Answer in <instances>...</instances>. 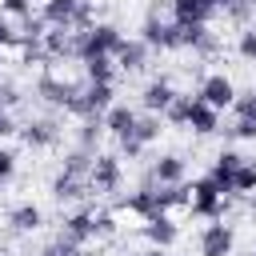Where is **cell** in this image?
<instances>
[{"mask_svg":"<svg viewBox=\"0 0 256 256\" xmlns=\"http://www.w3.org/2000/svg\"><path fill=\"white\" fill-rule=\"evenodd\" d=\"M60 232L80 248V244H88V240L112 236V232H116V216H112V212H100V208H76V212L64 216V228H60Z\"/></svg>","mask_w":256,"mask_h":256,"instance_id":"1","label":"cell"},{"mask_svg":"<svg viewBox=\"0 0 256 256\" xmlns=\"http://www.w3.org/2000/svg\"><path fill=\"white\" fill-rule=\"evenodd\" d=\"M32 92H36V100H40L44 108H52V112H68L72 100L84 92V80H72V76H60L56 68H48V72L36 76Z\"/></svg>","mask_w":256,"mask_h":256,"instance_id":"2","label":"cell"},{"mask_svg":"<svg viewBox=\"0 0 256 256\" xmlns=\"http://www.w3.org/2000/svg\"><path fill=\"white\" fill-rule=\"evenodd\" d=\"M120 44H124V32H120L116 24H108V20H96L92 28L76 32V60L88 64V60H96V56H116Z\"/></svg>","mask_w":256,"mask_h":256,"instance_id":"3","label":"cell"},{"mask_svg":"<svg viewBox=\"0 0 256 256\" xmlns=\"http://www.w3.org/2000/svg\"><path fill=\"white\" fill-rule=\"evenodd\" d=\"M40 20L48 28H68V32H84V28L96 24L88 0H44L40 4Z\"/></svg>","mask_w":256,"mask_h":256,"instance_id":"4","label":"cell"},{"mask_svg":"<svg viewBox=\"0 0 256 256\" xmlns=\"http://www.w3.org/2000/svg\"><path fill=\"white\" fill-rule=\"evenodd\" d=\"M140 40H144L148 48H160V52H176V48H184V40H180V24H176V20H160V4L148 8L144 24H140Z\"/></svg>","mask_w":256,"mask_h":256,"instance_id":"5","label":"cell"},{"mask_svg":"<svg viewBox=\"0 0 256 256\" xmlns=\"http://www.w3.org/2000/svg\"><path fill=\"white\" fill-rule=\"evenodd\" d=\"M160 132H164V116H156V112H140L136 128H132L124 140H116V144H120V160H124V156H128V160L144 156V152L160 140Z\"/></svg>","mask_w":256,"mask_h":256,"instance_id":"6","label":"cell"},{"mask_svg":"<svg viewBox=\"0 0 256 256\" xmlns=\"http://www.w3.org/2000/svg\"><path fill=\"white\" fill-rule=\"evenodd\" d=\"M188 208H192V216H200V220H224L228 200H224V192H220V184H216L212 176H196V180H192V200H188Z\"/></svg>","mask_w":256,"mask_h":256,"instance_id":"7","label":"cell"},{"mask_svg":"<svg viewBox=\"0 0 256 256\" xmlns=\"http://www.w3.org/2000/svg\"><path fill=\"white\" fill-rule=\"evenodd\" d=\"M120 184H124V160H120V152H96L92 172H88V188L96 196H112V192H120Z\"/></svg>","mask_w":256,"mask_h":256,"instance_id":"8","label":"cell"},{"mask_svg":"<svg viewBox=\"0 0 256 256\" xmlns=\"http://www.w3.org/2000/svg\"><path fill=\"white\" fill-rule=\"evenodd\" d=\"M60 136H64V128H60V120L48 112V116H28L24 124H20V140L32 148V152H44V148H56L60 144Z\"/></svg>","mask_w":256,"mask_h":256,"instance_id":"9","label":"cell"},{"mask_svg":"<svg viewBox=\"0 0 256 256\" xmlns=\"http://www.w3.org/2000/svg\"><path fill=\"white\" fill-rule=\"evenodd\" d=\"M196 96H200L204 104H212L216 112H224V108H232V104H236V96H240V88H236V80H232L228 72H208V76L200 80V88H196Z\"/></svg>","mask_w":256,"mask_h":256,"instance_id":"10","label":"cell"},{"mask_svg":"<svg viewBox=\"0 0 256 256\" xmlns=\"http://www.w3.org/2000/svg\"><path fill=\"white\" fill-rule=\"evenodd\" d=\"M112 96H116V92H112V84H88V80H84V92L72 100V108H68V112H72V116H80V120H96V116H104V112L116 104Z\"/></svg>","mask_w":256,"mask_h":256,"instance_id":"11","label":"cell"},{"mask_svg":"<svg viewBox=\"0 0 256 256\" xmlns=\"http://www.w3.org/2000/svg\"><path fill=\"white\" fill-rule=\"evenodd\" d=\"M196 248H200V256H232L236 252V228L224 224V220H208L200 228Z\"/></svg>","mask_w":256,"mask_h":256,"instance_id":"12","label":"cell"},{"mask_svg":"<svg viewBox=\"0 0 256 256\" xmlns=\"http://www.w3.org/2000/svg\"><path fill=\"white\" fill-rule=\"evenodd\" d=\"M224 136L232 140H256V88L240 92L232 104V124L224 128Z\"/></svg>","mask_w":256,"mask_h":256,"instance_id":"13","label":"cell"},{"mask_svg":"<svg viewBox=\"0 0 256 256\" xmlns=\"http://www.w3.org/2000/svg\"><path fill=\"white\" fill-rule=\"evenodd\" d=\"M176 96H180V92H176V84H172L168 76H152V80L140 88V112H156V116H164V112L172 108Z\"/></svg>","mask_w":256,"mask_h":256,"instance_id":"14","label":"cell"},{"mask_svg":"<svg viewBox=\"0 0 256 256\" xmlns=\"http://www.w3.org/2000/svg\"><path fill=\"white\" fill-rule=\"evenodd\" d=\"M48 192H52L56 204H80L84 196H92L88 176H72V172H64V168L52 176V188H48Z\"/></svg>","mask_w":256,"mask_h":256,"instance_id":"15","label":"cell"},{"mask_svg":"<svg viewBox=\"0 0 256 256\" xmlns=\"http://www.w3.org/2000/svg\"><path fill=\"white\" fill-rule=\"evenodd\" d=\"M148 176H152V184H184L188 164H184V156H180V152H160V156L152 160Z\"/></svg>","mask_w":256,"mask_h":256,"instance_id":"16","label":"cell"},{"mask_svg":"<svg viewBox=\"0 0 256 256\" xmlns=\"http://www.w3.org/2000/svg\"><path fill=\"white\" fill-rule=\"evenodd\" d=\"M4 220H8L12 232H24V236H28V232H40V228H44V208H40L36 200H20V204L8 208Z\"/></svg>","mask_w":256,"mask_h":256,"instance_id":"17","label":"cell"},{"mask_svg":"<svg viewBox=\"0 0 256 256\" xmlns=\"http://www.w3.org/2000/svg\"><path fill=\"white\" fill-rule=\"evenodd\" d=\"M140 236L148 240V248H172V244L180 240V224H176V220L164 212V216H152V220H144Z\"/></svg>","mask_w":256,"mask_h":256,"instance_id":"18","label":"cell"},{"mask_svg":"<svg viewBox=\"0 0 256 256\" xmlns=\"http://www.w3.org/2000/svg\"><path fill=\"white\" fill-rule=\"evenodd\" d=\"M136 120H140V108H132V104L116 100V104L104 112V132H108L112 140H124V136L136 128Z\"/></svg>","mask_w":256,"mask_h":256,"instance_id":"19","label":"cell"},{"mask_svg":"<svg viewBox=\"0 0 256 256\" xmlns=\"http://www.w3.org/2000/svg\"><path fill=\"white\" fill-rule=\"evenodd\" d=\"M168 12L176 24H208L216 16L212 0H168Z\"/></svg>","mask_w":256,"mask_h":256,"instance_id":"20","label":"cell"},{"mask_svg":"<svg viewBox=\"0 0 256 256\" xmlns=\"http://www.w3.org/2000/svg\"><path fill=\"white\" fill-rule=\"evenodd\" d=\"M148 52H152V48H148L140 36H132V40L124 36V44H120V52H116V68L128 72V76H136V72L148 68Z\"/></svg>","mask_w":256,"mask_h":256,"instance_id":"21","label":"cell"},{"mask_svg":"<svg viewBox=\"0 0 256 256\" xmlns=\"http://www.w3.org/2000/svg\"><path fill=\"white\" fill-rule=\"evenodd\" d=\"M240 164H244V156H240L236 148H220V152H216V164H212V172H208V176L220 184V192H224V196H232V176H236V168H240Z\"/></svg>","mask_w":256,"mask_h":256,"instance_id":"22","label":"cell"},{"mask_svg":"<svg viewBox=\"0 0 256 256\" xmlns=\"http://www.w3.org/2000/svg\"><path fill=\"white\" fill-rule=\"evenodd\" d=\"M220 128V112L212 104H204L200 96H192V112H188V132L192 136H212Z\"/></svg>","mask_w":256,"mask_h":256,"instance_id":"23","label":"cell"},{"mask_svg":"<svg viewBox=\"0 0 256 256\" xmlns=\"http://www.w3.org/2000/svg\"><path fill=\"white\" fill-rule=\"evenodd\" d=\"M44 52H48V60H76V32L48 28L44 32Z\"/></svg>","mask_w":256,"mask_h":256,"instance_id":"24","label":"cell"},{"mask_svg":"<svg viewBox=\"0 0 256 256\" xmlns=\"http://www.w3.org/2000/svg\"><path fill=\"white\" fill-rule=\"evenodd\" d=\"M116 56H96V60H88L84 64V80L88 84H112L116 80Z\"/></svg>","mask_w":256,"mask_h":256,"instance_id":"25","label":"cell"},{"mask_svg":"<svg viewBox=\"0 0 256 256\" xmlns=\"http://www.w3.org/2000/svg\"><path fill=\"white\" fill-rule=\"evenodd\" d=\"M100 140H104V116H96V120H80V128H76V148H84V152H100Z\"/></svg>","mask_w":256,"mask_h":256,"instance_id":"26","label":"cell"},{"mask_svg":"<svg viewBox=\"0 0 256 256\" xmlns=\"http://www.w3.org/2000/svg\"><path fill=\"white\" fill-rule=\"evenodd\" d=\"M232 196H256V160H244L232 176Z\"/></svg>","mask_w":256,"mask_h":256,"instance_id":"27","label":"cell"},{"mask_svg":"<svg viewBox=\"0 0 256 256\" xmlns=\"http://www.w3.org/2000/svg\"><path fill=\"white\" fill-rule=\"evenodd\" d=\"M188 112H192V96H176L172 100V108L164 112V124H172V128H188Z\"/></svg>","mask_w":256,"mask_h":256,"instance_id":"28","label":"cell"},{"mask_svg":"<svg viewBox=\"0 0 256 256\" xmlns=\"http://www.w3.org/2000/svg\"><path fill=\"white\" fill-rule=\"evenodd\" d=\"M236 56L248 60V64H256V28H240V36H236Z\"/></svg>","mask_w":256,"mask_h":256,"instance_id":"29","label":"cell"},{"mask_svg":"<svg viewBox=\"0 0 256 256\" xmlns=\"http://www.w3.org/2000/svg\"><path fill=\"white\" fill-rule=\"evenodd\" d=\"M0 16H8V20H28L32 16V0H0Z\"/></svg>","mask_w":256,"mask_h":256,"instance_id":"30","label":"cell"},{"mask_svg":"<svg viewBox=\"0 0 256 256\" xmlns=\"http://www.w3.org/2000/svg\"><path fill=\"white\" fill-rule=\"evenodd\" d=\"M16 164H20V156H16V148H8V144H0V188L16 176Z\"/></svg>","mask_w":256,"mask_h":256,"instance_id":"31","label":"cell"},{"mask_svg":"<svg viewBox=\"0 0 256 256\" xmlns=\"http://www.w3.org/2000/svg\"><path fill=\"white\" fill-rule=\"evenodd\" d=\"M16 104H20V88H16L12 80H0V108H8V112H12Z\"/></svg>","mask_w":256,"mask_h":256,"instance_id":"32","label":"cell"},{"mask_svg":"<svg viewBox=\"0 0 256 256\" xmlns=\"http://www.w3.org/2000/svg\"><path fill=\"white\" fill-rule=\"evenodd\" d=\"M8 136H20V120L8 108H0V140H8Z\"/></svg>","mask_w":256,"mask_h":256,"instance_id":"33","label":"cell"},{"mask_svg":"<svg viewBox=\"0 0 256 256\" xmlns=\"http://www.w3.org/2000/svg\"><path fill=\"white\" fill-rule=\"evenodd\" d=\"M12 44H16V24H12L8 16H0V52L12 48Z\"/></svg>","mask_w":256,"mask_h":256,"instance_id":"34","label":"cell"},{"mask_svg":"<svg viewBox=\"0 0 256 256\" xmlns=\"http://www.w3.org/2000/svg\"><path fill=\"white\" fill-rule=\"evenodd\" d=\"M212 4H216V12H224V16H228V12H236L244 0H212Z\"/></svg>","mask_w":256,"mask_h":256,"instance_id":"35","label":"cell"},{"mask_svg":"<svg viewBox=\"0 0 256 256\" xmlns=\"http://www.w3.org/2000/svg\"><path fill=\"white\" fill-rule=\"evenodd\" d=\"M128 256H172L168 248H140V252H128Z\"/></svg>","mask_w":256,"mask_h":256,"instance_id":"36","label":"cell"},{"mask_svg":"<svg viewBox=\"0 0 256 256\" xmlns=\"http://www.w3.org/2000/svg\"><path fill=\"white\" fill-rule=\"evenodd\" d=\"M244 4H248V8H252V12H256V0H244Z\"/></svg>","mask_w":256,"mask_h":256,"instance_id":"37","label":"cell"},{"mask_svg":"<svg viewBox=\"0 0 256 256\" xmlns=\"http://www.w3.org/2000/svg\"><path fill=\"white\" fill-rule=\"evenodd\" d=\"M76 256H80V252H76Z\"/></svg>","mask_w":256,"mask_h":256,"instance_id":"38","label":"cell"}]
</instances>
